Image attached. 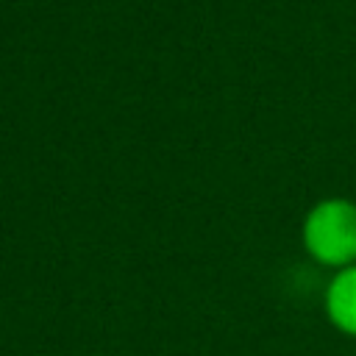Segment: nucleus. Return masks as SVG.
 <instances>
[{"label": "nucleus", "instance_id": "1", "mask_svg": "<svg viewBox=\"0 0 356 356\" xmlns=\"http://www.w3.org/2000/svg\"><path fill=\"white\" fill-rule=\"evenodd\" d=\"M309 253L323 264L356 261V206L348 200H325L312 209L303 225Z\"/></svg>", "mask_w": 356, "mask_h": 356}, {"label": "nucleus", "instance_id": "2", "mask_svg": "<svg viewBox=\"0 0 356 356\" xmlns=\"http://www.w3.org/2000/svg\"><path fill=\"white\" fill-rule=\"evenodd\" d=\"M325 309L339 331L356 337V267H345L331 281L325 295Z\"/></svg>", "mask_w": 356, "mask_h": 356}]
</instances>
